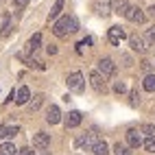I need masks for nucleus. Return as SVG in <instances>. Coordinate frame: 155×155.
I'll use <instances>...</instances> for the list:
<instances>
[{
    "instance_id": "20",
    "label": "nucleus",
    "mask_w": 155,
    "mask_h": 155,
    "mask_svg": "<svg viewBox=\"0 0 155 155\" xmlns=\"http://www.w3.org/2000/svg\"><path fill=\"white\" fill-rule=\"evenodd\" d=\"M127 9H129L127 0H114V11H116V13L125 15V13H127Z\"/></svg>"
},
{
    "instance_id": "11",
    "label": "nucleus",
    "mask_w": 155,
    "mask_h": 155,
    "mask_svg": "<svg viewBox=\"0 0 155 155\" xmlns=\"http://www.w3.org/2000/svg\"><path fill=\"white\" fill-rule=\"evenodd\" d=\"M81 120H83V116H81V111H70L68 116H66V127L68 129H74V127H79L81 125Z\"/></svg>"
},
{
    "instance_id": "9",
    "label": "nucleus",
    "mask_w": 155,
    "mask_h": 155,
    "mask_svg": "<svg viewBox=\"0 0 155 155\" xmlns=\"http://www.w3.org/2000/svg\"><path fill=\"white\" fill-rule=\"evenodd\" d=\"M90 83L96 92H105V79H103L101 72H92L90 74Z\"/></svg>"
},
{
    "instance_id": "6",
    "label": "nucleus",
    "mask_w": 155,
    "mask_h": 155,
    "mask_svg": "<svg viewBox=\"0 0 155 155\" xmlns=\"http://www.w3.org/2000/svg\"><path fill=\"white\" fill-rule=\"evenodd\" d=\"M125 18L129 20V22L140 24V22H144V20H147V13H142V9H138V7H129L127 13H125Z\"/></svg>"
},
{
    "instance_id": "29",
    "label": "nucleus",
    "mask_w": 155,
    "mask_h": 155,
    "mask_svg": "<svg viewBox=\"0 0 155 155\" xmlns=\"http://www.w3.org/2000/svg\"><path fill=\"white\" fill-rule=\"evenodd\" d=\"M114 92H116V94H125V92H127V85H125V83H120V81H118V83L114 85Z\"/></svg>"
},
{
    "instance_id": "2",
    "label": "nucleus",
    "mask_w": 155,
    "mask_h": 155,
    "mask_svg": "<svg viewBox=\"0 0 155 155\" xmlns=\"http://www.w3.org/2000/svg\"><path fill=\"white\" fill-rule=\"evenodd\" d=\"M68 87H70L72 92H77V94H81V92L85 90L83 74H81V72H72V74H68Z\"/></svg>"
},
{
    "instance_id": "4",
    "label": "nucleus",
    "mask_w": 155,
    "mask_h": 155,
    "mask_svg": "<svg viewBox=\"0 0 155 155\" xmlns=\"http://www.w3.org/2000/svg\"><path fill=\"white\" fill-rule=\"evenodd\" d=\"M98 142V138H96V133H85V136H81V138H77V149H94V144Z\"/></svg>"
},
{
    "instance_id": "28",
    "label": "nucleus",
    "mask_w": 155,
    "mask_h": 155,
    "mask_svg": "<svg viewBox=\"0 0 155 155\" xmlns=\"http://www.w3.org/2000/svg\"><path fill=\"white\" fill-rule=\"evenodd\" d=\"M142 144H144V149H147L149 153H155V140H151V138H149L147 142H142Z\"/></svg>"
},
{
    "instance_id": "25",
    "label": "nucleus",
    "mask_w": 155,
    "mask_h": 155,
    "mask_svg": "<svg viewBox=\"0 0 155 155\" xmlns=\"http://www.w3.org/2000/svg\"><path fill=\"white\" fill-rule=\"evenodd\" d=\"M114 153H116V155H131V149L118 142V144H114Z\"/></svg>"
},
{
    "instance_id": "27",
    "label": "nucleus",
    "mask_w": 155,
    "mask_h": 155,
    "mask_svg": "<svg viewBox=\"0 0 155 155\" xmlns=\"http://www.w3.org/2000/svg\"><path fill=\"white\" fill-rule=\"evenodd\" d=\"M142 131L147 133L151 140H155V127H153V125H144V127H142Z\"/></svg>"
},
{
    "instance_id": "8",
    "label": "nucleus",
    "mask_w": 155,
    "mask_h": 155,
    "mask_svg": "<svg viewBox=\"0 0 155 155\" xmlns=\"http://www.w3.org/2000/svg\"><path fill=\"white\" fill-rule=\"evenodd\" d=\"M107 37H109V42H111L114 46H120V42L125 39V31H122L120 26H111L109 33H107Z\"/></svg>"
},
{
    "instance_id": "23",
    "label": "nucleus",
    "mask_w": 155,
    "mask_h": 155,
    "mask_svg": "<svg viewBox=\"0 0 155 155\" xmlns=\"http://www.w3.org/2000/svg\"><path fill=\"white\" fill-rule=\"evenodd\" d=\"M42 103H44V96H42V94H37V96H33V101L28 103V109H31V111H37L39 107H42Z\"/></svg>"
},
{
    "instance_id": "34",
    "label": "nucleus",
    "mask_w": 155,
    "mask_h": 155,
    "mask_svg": "<svg viewBox=\"0 0 155 155\" xmlns=\"http://www.w3.org/2000/svg\"><path fill=\"white\" fill-rule=\"evenodd\" d=\"M46 50H48V55H57V46H53V44H50Z\"/></svg>"
},
{
    "instance_id": "35",
    "label": "nucleus",
    "mask_w": 155,
    "mask_h": 155,
    "mask_svg": "<svg viewBox=\"0 0 155 155\" xmlns=\"http://www.w3.org/2000/svg\"><path fill=\"white\" fill-rule=\"evenodd\" d=\"M142 70H144V72L151 70V64H149V61H142Z\"/></svg>"
},
{
    "instance_id": "24",
    "label": "nucleus",
    "mask_w": 155,
    "mask_h": 155,
    "mask_svg": "<svg viewBox=\"0 0 155 155\" xmlns=\"http://www.w3.org/2000/svg\"><path fill=\"white\" fill-rule=\"evenodd\" d=\"M15 133H18V127H2L0 129V136H2L5 140H11Z\"/></svg>"
},
{
    "instance_id": "32",
    "label": "nucleus",
    "mask_w": 155,
    "mask_h": 155,
    "mask_svg": "<svg viewBox=\"0 0 155 155\" xmlns=\"http://www.w3.org/2000/svg\"><path fill=\"white\" fill-rule=\"evenodd\" d=\"M13 5L22 9V7H26V5H28V0H13Z\"/></svg>"
},
{
    "instance_id": "18",
    "label": "nucleus",
    "mask_w": 155,
    "mask_h": 155,
    "mask_svg": "<svg viewBox=\"0 0 155 155\" xmlns=\"http://www.w3.org/2000/svg\"><path fill=\"white\" fill-rule=\"evenodd\" d=\"M61 9H64V0H55V5H53V9H50V13H48V20H57Z\"/></svg>"
},
{
    "instance_id": "22",
    "label": "nucleus",
    "mask_w": 155,
    "mask_h": 155,
    "mask_svg": "<svg viewBox=\"0 0 155 155\" xmlns=\"http://www.w3.org/2000/svg\"><path fill=\"white\" fill-rule=\"evenodd\" d=\"M142 85H144V90H147V92H155V74H147Z\"/></svg>"
},
{
    "instance_id": "31",
    "label": "nucleus",
    "mask_w": 155,
    "mask_h": 155,
    "mask_svg": "<svg viewBox=\"0 0 155 155\" xmlns=\"http://www.w3.org/2000/svg\"><path fill=\"white\" fill-rule=\"evenodd\" d=\"M18 155H35V153H33V149H31V147H24V149H20Z\"/></svg>"
},
{
    "instance_id": "30",
    "label": "nucleus",
    "mask_w": 155,
    "mask_h": 155,
    "mask_svg": "<svg viewBox=\"0 0 155 155\" xmlns=\"http://www.w3.org/2000/svg\"><path fill=\"white\" fill-rule=\"evenodd\" d=\"M147 39H149V42H155V26L147 31Z\"/></svg>"
},
{
    "instance_id": "12",
    "label": "nucleus",
    "mask_w": 155,
    "mask_h": 155,
    "mask_svg": "<svg viewBox=\"0 0 155 155\" xmlns=\"http://www.w3.org/2000/svg\"><path fill=\"white\" fill-rule=\"evenodd\" d=\"M59 120H61V111H59V107H57V105H50L48 111H46V122H48V125H57Z\"/></svg>"
},
{
    "instance_id": "15",
    "label": "nucleus",
    "mask_w": 155,
    "mask_h": 155,
    "mask_svg": "<svg viewBox=\"0 0 155 155\" xmlns=\"http://www.w3.org/2000/svg\"><path fill=\"white\" fill-rule=\"evenodd\" d=\"M28 98H31V90L28 87H20L18 94H15V103H18V105H26Z\"/></svg>"
},
{
    "instance_id": "21",
    "label": "nucleus",
    "mask_w": 155,
    "mask_h": 155,
    "mask_svg": "<svg viewBox=\"0 0 155 155\" xmlns=\"http://www.w3.org/2000/svg\"><path fill=\"white\" fill-rule=\"evenodd\" d=\"M18 153H20V151L13 147L11 142H5L2 147H0V155H18Z\"/></svg>"
},
{
    "instance_id": "3",
    "label": "nucleus",
    "mask_w": 155,
    "mask_h": 155,
    "mask_svg": "<svg viewBox=\"0 0 155 155\" xmlns=\"http://www.w3.org/2000/svg\"><path fill=\"white\" fill-rule=\"evenodd\" d=\"M98 72L103 77H114L116 74V64L109 57H103V59H98Z\"/></svg>"
},
{
    "instance_id": "1",
    "label": "nucleus",
    "mask_w": 155,
    "mask_h": 155,
    "mask_svg": "<svg viewBox=\"0 0 155 155\" xmlns=\"http://www.w3.org/2000/svg\"><path fill=\"white\" fill-rule=\"evenodd\" d=\"M79 31V22H77V18L74 15H64V18H59L55 26H53V33L57 37H66L68 33H77Z\"/></svg>"
},
{
    "instance_id": "33",
    "label": "nucleus",
    "mask_w": 155,
    "mask_h": 155,
    "mask_svg": "<svg viewBox=\"0 0 155 155\" xmlns=\"http://www.w3.org/2000/svg\"><path fill=\"white\" fill-rule=\"evenodd\" d=\"M122 61H125V66H133V61H131L129 55H122Z\"/></svg>"
},
{
    "instance_id": "13",
    "label": "nucleus",
    "mask_w": 155,
    "mask_h": 155,
    "mask_svg": "<svg viewBox=\"0 0 155 155\" xmlns=\"http://www.w3.org/2000/svg\"><path fill=\"white\" fill-rule=\"evenodd\" d=\"M127 142H129V149H138L142 144V136L136 131V129H129L127 131Z\"/></svg>"
},
{
    "instance_id": "26",
    "label": "nucleus",
    "mask_w": 155,
    "mask_h": 155,
    "mask_svg": "<svg viewBox=\"0 0 155 155\" xmlns=\"http://www.w3.org/2000/svg\"><path fill=\"white\" fill-rule=\"evenodd\" d=\"M131 107H138L140 105V94H138V90H131Z\"/></svg>"
},
{
    "instance_id": "7",
    "label": "nucleus",
    "mask_w": 155,
    "mask_h": 155,
    "mask_svg": "<svg viewBox=\"0 0 155 155\" xmlns=\"http://www.w3.org/2000/svg\"><path fill=\"white\" fill-rule=\"evenodd\" d=\"M94 11L101 18H107L111 13V0H94Z\"/></svg>"
},
{
    "instance_id": "16",
    "label": "nucleus",
    "mask_w": 155,
    "mask_h": 155,
    "mask_svg": "<svg viewBox=\"0 0 155 155\" xmlns=\"http://www.w3.org/2000/svg\"><path fill=\"white\" fill-rule=\"evenodd\" d=\"M18 59H22L28 68H39V70H44V68H46L42 61H37V59H33V57H26V55H18Z\"/></svg>"
},
{
    "instance_id": "17",
    "label": "nucleus",
    "mask_w": 155,
    "mask_h": 155,
    "mask_svg": "<svg viewBox=\"0 0 155 155\" xmlns=\"http://www.w3.org/2000/svg\"><path fill=\"white\" fill-rule=\"evenodd\" d=\"M39 44H42V35H39V33H35L33 37L28 39V44H26V50H28V53H35V50L39 48Z\"/></svg>"
},
{
    "instance_id": "10",
    "label": "nucleus",
    "mask_w": 155,
    "mask_h": 155,
    "mask_svg": "<svg viewBox=\"0 0 155 155\" xmlns=\"http://www.w3.org/2000/svg\"><path fill=\"white\" fill-rule=\"evenodd\" d=\"M129 46L136 50V53H140V55L147 53V44H144V39L138 37V35H131V37H129Z\"/></svg>"
},
{
    "instance_id": "19",
    "label": "nucleus",
    "mask_w": 155,
    "mask_h": 155,
    "mask_svg": "<svg viewBox=\"0 0 155 155\" xmlns=\"http://www.w3.org/2000/svg\"><path fill=\"white\" fill-rule=\"evenodd\" d=\"M92 151H94V155H107V153H109V147H107L105 140H98V142L94 144V149H92Z\"/></svg>"
},
{
    "instance_id": "5",
    "label": "nucleus",
    "mask_w": 155,
    "mask_h": 155,
    "mask_svg": "<svg viewBox=\"0 0 155 155\" xmlns=\"http://www.w3.org/2000/svg\"><path fill=\"white\" fill-rule=\"evenodd\" d=\"M33 147L35 149H48L50 147V133H44V131H37L33 136Z\"/></svg>"
},
{
    "instance_id": "14",
    "label": "nucleus",
    "mask_w": 155,
    "mask_h": 155,
    "mask_svg": "<svg viewBox=\"0 0 155 155\" xmlns=\"http://www.w3.org/2000/svg\"><path fill=\"white\" fill-rule=\"evenodd\" d=\"M13 31V24H11V13H2V31H0V35L2 37H9Z\"/></svg>"
}]
</instances>
